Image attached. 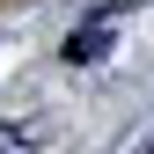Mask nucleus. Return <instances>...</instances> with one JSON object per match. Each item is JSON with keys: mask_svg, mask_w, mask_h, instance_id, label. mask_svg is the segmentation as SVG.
I'll list each match as a JSON object with an SVG mask.
<instances>
[{"mask_svg": "<svg viewBox=\"0 0 154 154\" xmlns=\"http://www.w3.org/2000/svg\"><path fill=\"white\" fill-rule=\"evenodd\" d=\"M103 51H110V22H88V29L66 37V66H95Z\"/></svg>", "mask_w": 154, "mask_h": 154, "instance_id": "nucleus-1", "label": "nucleus"}, {"mask_svg": "<svg viewBox=\"0 0 154 154\" xmlns=\"http://www.w3.org/2000/svg\"><path fill=\"white\" fill-rule=\"evenodd\" d=\"M147 154H154V147H147Z\"/></svg>", "mask_w": 154, "mask_h": 154, "instance_id": "nucleus-2", "label": "nucleus"}]
</instances>
